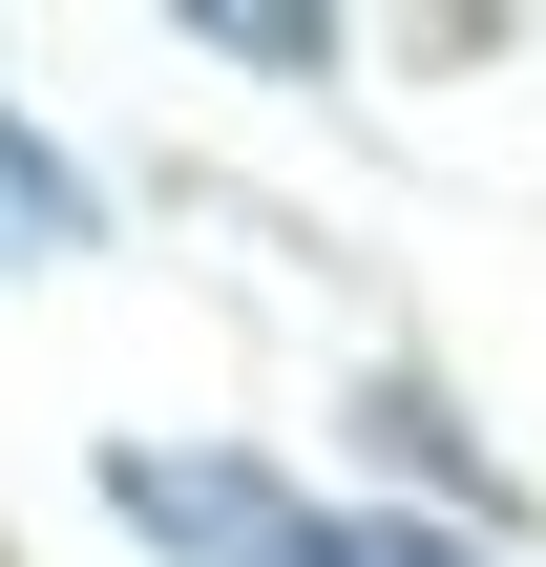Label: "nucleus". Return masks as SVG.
Masks as SVG:
<instances>
[{"label": "nucleus", "instance_id": "1", "mask_svg": "<svg viewBox=\"0 0 546 567\" xmlns=\"http://www.w3.org/2000/svg\"><path fill=\"white\" fill-rule=\"evenodd\" d=\"M274 567H463V547H421V526H274Z\"/></svg>", "mask_w": 546, "mask_h": 567}]
</instances>
